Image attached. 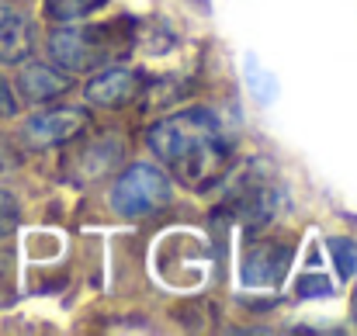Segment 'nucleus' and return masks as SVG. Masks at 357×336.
Instances as JSON below:
<instances>
[{
  "instance_id": "14",
  "label": "nucleus",
  "mask_w": 357,
  "mask_h": 336,
  "mask_svg": "<svg viewBox=\"0 0 357 336\" xmlns=\"http://www.w3.org/2000/svg\"><path fill=\"white\" fill-rule=\"evenodd\" d=\"M21 219V212H17V201H14V194H7V191H0V236H7L14 225Z\"/></svg>"
},
{
  "instance_id": "4",
  "label": "nucleus",
  "mask_w": 357,
  "mask_h": 336,
  "mask_svg": "<svg viewBox=\"0 0 357 336\" xmlns=\"http://www.w3.org/2000/svg\"><path fill=\"white\" fill-rule=\"evenodd\" d=\"M236 219L250 232L264 229L278 219V212L284 208V194L267 181V177H246L239 188H233V198H229Z\"/></svg>"
},
{
  "instance_id": "10",
  "label": "nucleus",
  "mask_w": 357,
  "mask_h": 336,
  "mask_svg": "<svg viewBox=\"0 0 357 336\" xmlns=\"http://www.w3.org/2000/svg\"><path fill=\"white\" fill-rule=\"evenodd\" d=\"M105 3H112V0H42V14L56 24H73V21H84L87 14L101 10Z\"/></svg>"
},
{
  "instance_id": "11",
  "label": "nucleus",
  "mask_w": 357,
  "mask_h": 336,
  "mask_svg": "<svg viewBox=\"0 0 357 336\" xmlns=\"http://www.w3.org/2000/svg\"><path fill=\"white\" fill-rule=\"evenodd\" d=\"M246 84L253 87L257 101H274V98H278V80H274L267 70H260L253 56H246Z\"/></svg>"
},
{
  "instance_id": "1",
  "label": "nucleus",
  "mask_w": 357,
  "mask_h": 336,
  "mask_svg": "<svg viewBox=\"0 0 357 336\" xmlns=\"http://www.w3.org/2000/svg\"><path fill=\"white\" fill-rule=\"evenodd\" d=\"M146 142L156 160L191 188H205L208 181L215 184L233 160V139L208 108H188L160 118L149 128Z\"/></svg>"
},
{
  "instance_id": "16",
  "label": "nucleus",
  "mask_w": 357,
  "mask_h": 336,
  "mask_svg": "<svg viewBox=\"0 0 357 336\" xmlns=\"http://www.w3.org/2000/svg\"><path fill=\"white\" fill-rule=\"evenodd\" d=\"M0 174H3V156H0Z\"/></svg>"
},
{
  "instance_id": "13",
  "label": "nucleus",
  "mask_w": 357,
  "mask_h": 336,
  "mask_svg": "<svg viewBox=\"0 0 357 336\" xmlns=\"http://www.w3.org/2000/svg\"><path fill=\"white\" fill-rule=\"evenodd\" d=\"M298 295L302 298H323V295H330L333 291V284L326 281V277H319V274H305V277H298Z\"/></svg>"
},
{
  "instance_id": "2",
  "label": "nucleus",
  "mask_w": 357,
  "mask_h": 336,
  "mask_svg": "<svg viewBox=\"0 0 357 336\" xmlns=\"http://www.w3.org/2000/svg\"><path fill=\"white\" fill-rule=\"evenodd\" d=\"M49 59L66 70L70 77L77 73H94L98 66L112 63L132 49V21H112V24H63L45 38Z\"/></svg>"
},
{
  "instance_id": "6",
  "label": "nucleus",
  "mask_w": 357,
  "mask_h": 336,
  "mask_svg": "<svg viewBox=\"0 0 357 336\" xmlns=\"http://www.w3.org/2000/svg\"><path fill=\"white\" fill-rule=\"evenodd\" d=\"M91 128V114L84 108H52V112H38L24 121V139L35 149H49L70 139H80Z\"/></svg>"
},
{
  "instance_id": "5",
  "label": "nucleus",
  "mask_w": 357,
  "mask_h": 336,
  "mask_svg": "<svg viewBox=\"0 0 357 336\" xmlns=\"http://www.w3.org/2000/svg\"><path fill=\"white\" fill-rule=\"evenodd\" d=\"M142 87H146V73L142 70H132V66H108L105 73L91 77L84 94L94 108H105V112H119L128 108L135 98H142Z\"/></svg>"
},
{
  "instance_id": "8",
  "label": "nucleus",
  "mask_w": 357,
  "mask_h": 336,
  "mask_svg": "<svg viewBox=\"0 0 357 336\" xmlns=\"http://www.w3.org/2000/svg\"><path fill=\"white\" fill-rule=\"evenodd\" d=\"M73 87V77L49 63H24L17 73V94L28 105H49Z\"/></svg>"
},
{
  "instance_id": "15",
  "label": "nucleus",
  "mask_w": 357,
  "mask_h": 336,
  "mask_svg": "<svg viewBox=\"0 0 357 336\" xmlns=\"http://www.w3.org/2000/svg\"><path fill=\"white\" fill-rule=\"evenodd\" d=\"M17 112V101L10 98V87L0 80V114H14Z\"/></svg>"
},
{
  "instance_id": "9",
  "label": "nucleus",
  "mask_w": 357,
  "mask_h": 336,
  "mask_svg": "<svg viewBox=\"0 0 357 336\" xmlns=\"http://www.w3.org/2000/svg\"><path fill=\"white\" fill-rule=\"evenodd\" d=\"M35 52V24L17 10L0 3V63L17 66Z\"/></svg>"
},
{
  "instance_id": "7",
  "label": "nucleus",
  "mask_w": 357,
  "mask_h": 336,
  "mask_svg": "<svg viewBox=\"0 0 357 336\" xmlns=\"http://www.w3.org/2000/svg\"><path fill=\"white\" fill-rule=\"evenodd\" d=\"M291 264V246L284 243H257L243 260V284L246 288H278Z\"/></svg>"
},
{
  "instance_id": "3",
  "label": "nucleus",
  "mask_w": 357,
  "mask_h": 336,
  "mask_svg": "<svg viewBox=\"0 0 357 336\" xmlns=\"http://www.w3.org/2000/svg\"><path fill=\"white\" fill-rule=\"evenodd\" d=\"M170 198H174V188H170L167 174L153 163H132L128 170H121V177L112 188V208L125 219L153 215V212L167 208Z\"/></svg>"
},
{
  "instance_id": "12",
  "label": "nucleus",
  "mask_w": 357,
  "mask_h": 336,
  "mask_svg": "<svg viewBox=\"0 0 357 336\" xmlns=\"http://www.w3.org/2000/svg\"><path fill=\"white\" fill-rule=\"evenodd\" d=\"M326 246H330V253H333V260H337L340 277H351V274H354V260H357L354 243H351V239H326Z\"/></svg>"
}]
</instances>
